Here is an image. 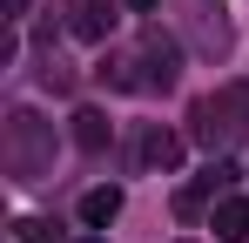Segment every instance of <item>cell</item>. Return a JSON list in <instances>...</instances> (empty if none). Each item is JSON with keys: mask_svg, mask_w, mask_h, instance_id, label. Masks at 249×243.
<instances>
[{"mask_svg": "<svg viewBox=\"0 0 249 243\" xmlns=\"http://www.w3.org/2000/svg\"><path fill=\"white\" fill-rule=\"evenodd\" d=\"M47 169H54V128L41 115H7V176L14 182H41Z\"/></svg>", "mask_w": 249, "mask_h": 243, "instance_id": "6da1fadb", "label": "cell"}, {"mask_svg": "<svg viewBox=\"0 0 249 243\" xmlns=\"http://www.w3.org/2000/svg\"><path fill=\"white\" fill-rule=\"evenodd\" d=\"M142 61H155V68H148V88H175L182 54H175V40H168L162 27H148V34H142ZM101 81H115V88H142V75H135V61H128V54L101 61Z\"/></svg>", "mask_w": 249, "mask_h": 243, "instance_id": "7a4b0ae2", "label": "cell"}, {"mask_svg": "<svg viewBox=\"0 0 249 243\" xmlns=\"http://www.w3.org/2000/svg\"><path fill=\"white\" fill-rule=\"evenodd\" d=\"M229 182H236V169H229V162H209L202 176H196V182L175 196V216H202L209 202H215V189H229Z\"/></svg>", "mask_w": 249, "mask_h": 243, "instance_id": "3957f363", "label": "cell"}, {"mask_svg": "<svg viewBox=\"0 0 249 243\" xmlns=\"http://www.w3.org/2000/svg\"><path fill=\"white\" fill-rule=\"evenodd\" d=\"M108 27H115L108 0H68V34L74 40H108Z\"/></svg>", "mask_w": 249, "mask_h": 243, "instance_id": "277c9868", "label": "cell"}, {"mask_svg": "<svg viewBox=\"0 0 249 243\" xmlns=\"http://www.w3.org/2000/svg\"><path fill=\"white\" fill-rule=\"evenodd\" d=\"M196 142H209V149H215V142H229V135H236V128H243V122H229V95H215V101H196Z\"/></svg>", "mask_w": 249, "mask_h": 243, "instance_id": "5b68a950", "label": "cell"}, {"mask_svg": "<svg viewBox=\"0 0 249 243\" xmlns=\"http://www.w3.org/2000/svg\"><path fill=\"white\" fill-rule=\"evenodd\" d=\"M209 230H215L222 243H243V237H249V202H243V196H222L215 216H209Z\"/></svg>", "mask_w": 249, "mask_h": 243, "instance_id": "8992f818", "label": "cell"}, {"mask_svg": "<svg viewBox=\"0 0 249 243\" xmlns=\"http://www.w3.org/2000/svg\"><path fill=\"white\" fill-rule=\"evenodd\" d=\"M142 162H148V169H175V162H182V135L148 128V135H142Z\"/></svg>", "mask_w": 249, "mask_h": 243, "instance_id": "52a82bcc", "label": "cell"}, {"mask_svg": "<svg viewBox=\"0 0 249 243\" xmlns=\"http://www.w3.org/2000/svg\"><path fill=\"white\" fill-rule=\"evenodd\" d=\"M115 216H122V189H115V182L81 196V223H94V230H101V223H115Z\"/></svg>", "mask_w": 249, "mask_h": 243, "instance_id": "ba28073f", "label": "cell"}, {"mask_svg": "<svg viewBox=\"0 0 249 243\" xmlns=\"http://www.w3.org/2000/svg\"><path fill=\"white\" fill-rule=\"evenodd\" d=\"M74 142H81V149H108V115H101V108H81V115H74Z\"/></svg>", "mask_w": 249, "mask_h": 243, "instance_id": "9c48e42d", "label": "cell"}, {"mask_svg": "<svg viewBox=\"0 0 249 243\" xmlns=\"http://www.w3.org/2000/svg\"><path fill=\"white\" fill-rule=\"evenodd\" d=\"M14 237H20V243H54V223H41V216H20V223H14Z\"/></svg>", "mask_w": 249, "mask_h": 243, "instance_id": "30bf717a", "label": "cell"}, {"mask_svg": "<svg viewBox=\"0 0 249 243\" xmlns=\"http://www.w3.org/2000/svg\"><path fill=\"white\" fill-rule=\"evenodd\" d=\"M27 7H34V0H7V14H27Z\"/></svg>", "mask_w": 249, "mask_h": 243, "instance_id": "8fae6325", "label": "cell"}, {"mask_svg": "<svg viewBox=\"0 0 249 243\" xmlns=\"http://www.w3.org/2000/svg\"><path fill=\"white\" fill-rule=\"evenodd\" d=\"M128 7H142V14H148V7H155V0H128Z\"/></svg>", "mask_w": 249, "mask_h": 243, "instance_id": "7c38bea8", "label": "cell"}, {"mask_svg": "<svg viewBox=\"0 0 249 243\" xmlns=\"http://www.w3.org/2000/svg\"><path fill=\"white\" fill-rule=\"evenodd\" d=\"M81 243H101V237H81Z\"/></svg>", "mask_w": 249, "mask_h": 243, "instance_id": "4fadbf2b", "label": "cell"}]
</instances>
